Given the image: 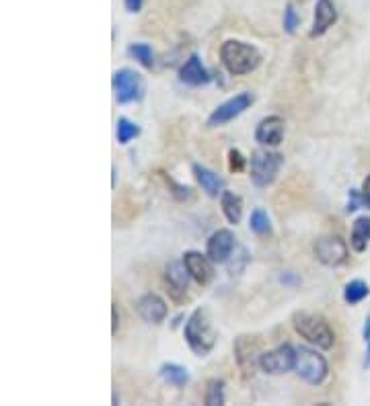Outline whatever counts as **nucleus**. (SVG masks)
<instances>
[{"instance_id": "nucleus-12", "label": "nucleus", "mask_w": 370, "mask_h": 406, "mask_svg": "<svg viewBox=\"0 0 370 406\" xmlns=\"http://www.w3.org/2000/svg\"><path fill=\"white\" fill-rule=\"evenodd\" d=\"M235 240L237 239H235V234H233L230 230H226V228L216 230V232L208 239V242H206V255L212 259L214 265L226 263V261L230 259L235 246H237Z\"/></svg>"}, {"instance_id": "nucleus-8", "label": "nucleus", "mask_w": 370, "mask_h": 406, "mask_svg": "<svg viewBox=\"0 0 370 406\" xmlns=\"http://www.w3.org/2000/svg\"><path fill=\"white\" fill-rule=\"evenodd\" d=\"M253 103H255V95L249 93V91L230 96L228 101H224L222 105H218V107L210 113L206 125H208V127H221L224 123H228V121L237 120L239 115H243Z\"/></svg>"}, {"instance_id": "nucleus-26", "label": "nucleus", "mask_w": 370, "mask_h": 406, "mask_svg": "<svg viewBox=\"0 0 370 406\" xmlns=\"http://www.w3.org/2000/svg\"><path fill=\"white\" fill-rule=\"evenodd\" d=\"M204 402L208 406H222L226 402L224 398V382L222 380H210L206 386V396H204Z\"/></svg>"}, {"instance_id": "nucleus-1", "label": "nucleus", "mask_w": 370, "mask_h": 406, "mask_svg": "<svg viewBox=\"0 0 370 406\" xmlns=\"http://www.w3.org/2000/svg\"><path fill=\"white\" fill-rule=\"evenodd\" d=\"M221 62L228 74L243 76L257 70V66L261 64V53L251 44L239 39H226L221 46Z\"/></svg>"}, {"instance_id": "nucleus-33", "label": "nucleus", "mask_w": 370, "mask_h": 406, "mask_svg": "<svg viewBox=\"0 0 370 406\" xmlns=\"http://www.w3.org/2000/svg\"><path fill=\"white\" fill-rule=\"evenodd\" d=\"M362 335H364V341H370V314L366 316V320H364V331H362Z\"/></svg>"}, {"instance_id": "nucleus-7", "label": "nucleus", "mask_w": 370, "mask_h": 406, "mask_svg": "<svg viewBox=\"0 0 370 406\" xmlns=\"http://www.w3.org/2000/svg\"><path fill=\"white\" fill-rule=\"evenodd\" d=\"M313 255L325 267H342L350 259L347 242L338 234H325L319 236L313 244Z\"/></svg>"}, {"instance_id": "nucleus-5", "label": "nucleus", "mask_w": 370, "mask_h": 406, "mask_svg": "<svg viewBox=\"0 0 370 406\" xmlns=\"http://www.w3.org/2000/svg\"><path fill=\"white\" fill-rule=\"evenodd\" d=\"M284 165V156L278 152H270V150H255L251 154V183L259 189L270 187L271 183L278 179V172Z\"/></svg>"}, {"instance_id": "nucleus-19", "label": "nucleus", "mask_w": 370, "mask_h": 406, "mask_svg": "<svg viewBox=\"0 0 370 406\" xmlns=\"http://www.w3.org/2000/svg\"><path fill=\"white\" fill-rule=\"evenodd\" d=\"M221 208L226 222L237 226L241 222V217H243V197L237 195L235 191L224 189L221 195Z\"/></svg>"}, {"instance_id": "nucleus-35", "label": "nucleus", "mask_w": 370, "mask_h": 406, "mask_svg": "<svg viewBox=\"0 0 370 406\" xmlns=\"http://www.w3.org/2000/svg\"><path fill=\"white\" fill-rule=\"evenodd\" d=\"M116 183H118V170H116V167L111 168V185L116 187Z\"/></svg>"}, {"instance_id": "nucleus-10", "label": "nucleus", "mask_w": 370, "mask_h": 406, "mask_svg": "<svg viewBox=\"0 0 370 406\" xmlns=\"http://www.w3.org/2000/svg\"><path fill=\"white\" fill-rule=\"evenodd\" d=\"M296 363V347L284 343L271 351L261 353V361H259V367L270 374V376H282V374H288L295 369Z\"/></svg>"}, {"instance_id": "nucleus-30", "label": "nucleus", "mask_w": 370, "mask_h": 406, "mask_svg": "<svg viewBox=\"0 0 370 406\" xmlns=\"http://www.w3.org/2000/svg\"><path fill=\"white\" fill-rule=\"evenodd\" d=\"M247 261H249V255H247V250L245 248H239V259L235 261V259L230 257V259L226 261V263H228V273H230V275H235V273H241V271L245 269Z\"/></svg>"}, {"instance_id": "nucleus-16", "label": "nucleus", "mask_w": 370, "mask_h": 406, "mask_svg": "<svg viewBox=\"0 0 370 406\" xmlns=\"http://www.w3.org/2000/svg\"><path fill=\"white\" fill-rule=\"evenodd\" d=\"M338 21V8L331 0H317L315 4V19H313V27L309 31L311 39H317L321 35H325Z\"/></svg>"}, {"instance_id": "nucleus-15", "label": "nucleus", "mask_w": 370, "mask_h": 406, "mask_svg": "<svg viewBox=\"0 0 370 406\" xmlns=\"http://www.w3.org/2000/svg\"><path fill=\"white\" fill-rule=\"evenodd\" d=\"M136 310L140 314V318L148 322V324H161L167 318V302L159 296V293H144L138 304Z\"/></svg>"}, {"instance_id": "nucleus-23", "label": "nucleus", "mask_w": 370, "mask_h": 406, "mask_svg": "<svg viewBox=\"0 0 370 406\" xmlns=\"http://www.w3.org/2000/svg\"><path fill=\"white\" fill-rule=\"evenodd\" d=\"M128 53H130L140 66H144L147 70H152V68H154V53H152V48H150L148 44H142V42H138V44H130Z\"/></svg>"}, {"instance_id": "nucleus-25", "label": "nucleus", "mask_w": 370, "mask_h": 406, "mask_svg": "<svg viewBox=\"0 0 370 406\" xmlns=\"http://www.w3.org/2000/svg\"><path fill=\"white\" fill-rule=\"evenodd\" d=\"M116 136H118V142L125 146V144H130L134 138H138V136H140V127H138L134 121L128 120V118H120V120H118Z\"/></svg>"}, {"instance_id": "nucleus-6", "label": "nucleus", "mask_w": 370, "mask_h": 406, "mask_svg": "<svg viewBox=\"0 0 370 406\" xmlns=\"http://www.w3.org/2000/svg\"><path fill=\"white\" fill-rule=\"evenodd\" d=\"M111 87H113V93H116V101L120 105L138 103V101L144 99V93H147L144 78L132 68H120L118 72H113Z\"/></svg>"}, {"instance_id": "nucleus-32", "label": "nucleus", "mask_w": 370, "mask_h": 406, "mask_svg": "<svg viewBox=\"0 0 370 406\" xmlns=\"http://www.w3.org/2000/svg\"><path fill=\"white\" fill-rule=\"evenodd\" d=\"M118 329H120V314H118V306L113 304V308H111V335H116Z\"/></svg>"}, {"instance_id": "nucleus-27", "label": "nucleus", "mask_w": 370, "mask_h": 406, "mask_svg": "<svg viewBox=\"0 0 370 406\" xmlns=\"http://www.w3.org/2000/svg\"><path fill=\"white\" fill-rule=\"evenodd\" d=\"M298 23H300V19H298L295 4H286V8H284V23H282L284 25V31L288 35H295Z\"/></svg>"}, {"instance_id": "nucleus-3", "label": "nucleus", "mask_w": 370, "mask_h": 406, "mask_svg": "<svg viewBox=\"0 0 370 406\" xmlns=\"http://www.w3.org/2000/svg\"><path fill=\"white\" fill-rule=\"evenodd\" d=\"M292 326H295L296 335H300L307 343L315 345L317 349H331L335 345V333L329 326V322L319 316V314H311V312H295L292 316Z\"/></svg>"}, {"instance_id": "nucleus-20", "label": "nucleus", "mask_w": 370, "mask_h": 406, "mask_svg": "<svg viewBox=\"0 0 370 406\" xmlns=\"http://www.w3.org/2000/svg\"><path fill=\"white\" fill-rule=\"evenodd\" d=\"M370 242V217L369 215H360L354 220L352 224V232H350V244L356 253H364Z\"/></svg>"}, {"instance_id": "nucleus-17", "label": "nucleus", "mask_w": 370, "mask_h": 406, "mask_svg": "<svg viewBox=\"0 0 370 406\" xmlns=\"http://www.w3.org/2000/svg\"><path fill=\"white\" fill-rule=\"evenodd\" d=\"M179 80L190 87H204L212 80V74L202 64V58L197 53H192L179 68Z\"/></svg>"}, {"instance_id": "nucleus-18", "label": "nucleus", "mask_w": 370, "mask_h": 406, "mask_svg": "<svg viewBox=\"0 0 370 406\" xmlns=\"http://www.w3.org/2000/svg\"><path fill=\"white\" fill-rule=\"evenodd\" d=\"M192 172H194V177H196L197 185L202 187V191L206 193L208 197H221L222 191H224V181H222V177H218L214 170H210L208 167H204V165H194L192 167Z\"/></svg>"}, {"instance_id": "nucleus-29", "label": "nucleus", "mask_w": 370, "mask_h": 406, "mask_svg": "<svg viewBox=\"0 0 370 406\" xmlns=\"http://www.w3.org/2000/svg\"><path fill=\"white\" fill-rule=\"evenodd\" d=\"M245 167H247V158L241 154V150L230 148V150H228V168H230L233 172H243Z\"/></svg>"}, {"instance_id": "nucleus-22", "label": "nucleus", "mask_w": 370, "mask_h": 406, "mask_svg": "<svg viewBox=\"0 0 370 406\" xmlns=\"http://www.w3.org/2000/svg\"><path fill=\"white\" fill-rule=\"evenodd\" d=\"M369 293L370 287L366 281H362V279H354V281H350V284L344 287L345 304L356 306V304H360L364 298H369Z\"/></svg>"}, {"instance_id": "nucleus-24", "label": "nucleus", "mask_w": 370, "mask_h": 406, "mask_svg": "<svg viewBox=\"0 0 370 406\" xmlns=\"http://www.w3.org/2000/svg\"><path fill=\"white\" fill-rule=\"evenodd\" d=\"M249 228H251L257 236H270L271 234L270 215L266 214L261 208H255V210L251 212V217H249Z\"/></svg>"}, {"instance_id": "nucleus-31", "label": "nucleus", "mask_w": 370, "mask_h": 406, "mask_svg": "<svg viewBox=\"0 0 370 406\" xmlns=\"http://www.w3.org/2000/svg\"><path fill=\"white\" fill-rule=\"evenodd\" d=\"M142 2H144V0H123V6H125L128 13H140Z\"/></svg>"}, {"instance_id": "nucleus-34", "label": "nucleus", "mask_w": 370, "mask_h": 406, "mask_svg": "<svg viewBox=\"0 0 370 406\" xmlns=\"http://www.w3.org/2000/svg\"><path fill=\"white\" fill-rule=\"evenodd\" d=\"M364 367H370V341H366V361H364Z\"/></svg>"}, {"instance_id": "nucleus-28", "label": "nucleus", "mask_w": 370, "mask_h": 406, "mask_svg": "<svg viewBox=\"0 0 370 406\" xmlns=\"http://www.w3.org/2000/svg\"><path fill=\"white\" fill-rule=\"evenodd\" d=\"M163 179H165V183H167V187H169V191L173 193V197H175V199H179V201H183V199H190V195H192V189H190V187L175 183L171 177H167L165 172H163Z\"/></svg>"}, {"instance_id": "nucleus-4", "label": "nucleus", "mask_w": 370, "mask_h": 406, "mask_svg": "<svg viewBox=\"0 0 370 406\" xmlns=\"http://www.w3.org/2000/svg\"><path fill=\"white\" fill-rule=\"evenodd\" d=\"M295 372L302 382L321 386L329 376V365H327V359L323 357L319 351H315L311 347H296Z\"/></svg>"}, {"instance_id": "nucleus-9", "label": "nucleus", "mask_w": 370, "mask_h": 406, "mask_svg": "<svg viewBox=\"0 0 370 406\" xmlns=\"http://www.w3.org/2000/svg\"><path fill=\"white\" fill-rule=\"evenodd\" d=\"M235 361H237V367L241 372V376L249 380L255 376L257 367H259V361H261V351H259V343L249 335H241L235 341Z\"/></svg>"}, {"instance_id": "nucleus-13", "label": "nucleus", "mask_w": 370, "mask_h": 406, "mask_svg": "<svg viewBox=\"0 0 370 406\" xmlns=\"http://www.w3.org/2000/svg\"><path fill=\"white\" fill-rule=\"evenodd\" d=\"M190 273L185 269L183 261H171L165 267V284L167 291L171 293L175 302H183L187 298V284H190Z\"/></svg>"}, {"instance_id": "nucleus-21", "label": "nucleus", "mask_w": 370, "mask_h": 406, "mask_svg": "<svg viewBox=\"0 0 370 406\" xmlns=\"http://www.w3.org/2000/svg\"><path fill=\"white\" fill-rule=\"evenodd\" d=\"M159 376L175 388H183L185 383L190 382V372L179 365V363H163L161 369H159Z\"/></svg>"}, {"instance_id": "nucleus-2", "label": "nucleus", "mask_w": 370, "mask_h": 406, "mask_svg": "<svg viewBox=\"0 0 370 406\" xmlns=\"http://www.w3.org/2000/svg\"><path fill=\"white\" fill-rule=\"evenodd\" d=\"M183 336L197 357H206L214 349L216 338H218L210 318H208V312L204 308H197V310L192 312V316L187 318V322L183 326Z\"/></svg>"}, {"instance_id": "nucleus-11", "label": "nucleus", "mask_w": 370, "mask_h": 406, "mask_svg": "<svg viewBox=\"0 0 370 406\" xmlns=\"http://www.w3.org/2000/svg\"><path fill=\"white\" fill-rule=\"evenodd\" d=\"M181 261H183L187 273L192 275V279L196 281L197 286L206 287L214 279V267H212L214 263H212V259L208 255H202L197 250H187Z\"/></svg>"}, {"instance_id": "nucleus-14", "label": "nucleus", "mask_w": 370, "mask_h": 406, "mask_svg": "<svg viewBox=\"0 0 370 406\" xmlns=\"http://www.w3.org/2000/svg\"><path fill=\"white\" fill-rule=\"evenodd\" d=\"M255 142L268 148H276L284 142V120L280 115H268L255 127Z\"/></svg>"}]
</instances>
